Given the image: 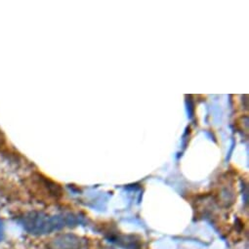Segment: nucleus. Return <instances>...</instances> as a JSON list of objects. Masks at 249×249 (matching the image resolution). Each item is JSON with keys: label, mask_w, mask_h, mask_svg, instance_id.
<instances>
[]
</instances>
